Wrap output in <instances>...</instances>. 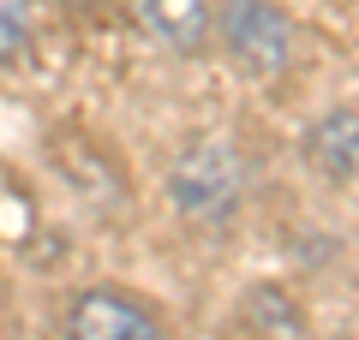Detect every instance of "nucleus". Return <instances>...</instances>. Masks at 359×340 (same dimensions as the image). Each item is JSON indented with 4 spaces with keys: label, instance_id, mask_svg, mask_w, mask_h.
<instances>
[{
    "label": "nucleus",
    "instance_id": "nucleus-1",
    "mask_svg": "<svg viewBox=\"0 0 359 340\" xmlns=\"http://www.w3.org/2000/svg\"><path fill=\"white\" fill-rule=\"evenodd\" d=\"M168 197L186 221L198 227H228L245 197V167L228 138H192L168 167Z\"/></svg>",
    "mask_w": 359,
    "mask_h": 340
},
{
    "label": "nucleus",
    "instance_id": "nucleus-2",
    "mask_svg": "<svg viewBox=\"0 0 359 340\" xmlns=\"http://www.w3.org/2000/svg\"><path fill=\"white\" fill-rule=\"evenodd\" d=\"M216 36H222V54L257 84L282 78L287 60H294V24H287V13L276 0H222Z\"/></svg>",
    "mask_w": 359,
    "mask_h": 340
},
{
    "label": "nucleus",
    "instance_id": "nucleus-3",
    "mask_svg": "<svg viewBox=\"0 0 359 340\" xmlns=\"http://www.w3.org/2000/svg\"><path fill=\"white\" fill-rule=\"evenodd\" d=\"M66 340H168V334L132 292L90 287V292H78L72 311H66Z\"/></svg>",
    "mask_w": 359,
    "mask_h": 340
},
{
    "label": "nucleus",
    "instance_id": "nucleus-4",
    "mask_svg": "<svg viewBox=\"0 0 359 340\" xmlns=\"http://www.w3.org/2000/svg\"><path fill=\"white\" fill-rule=\"evenodd\" d=\"M132 18L150 42H162L168 54H198L216 30L210 0H132Z\"/></svg>",
    "mask_w": 359,
    "mask_h": 340
},
{
    "label": "nucleus",
    "instance_id": "nucleus-5",
    "mask_svg": "<svg viewBox=\"0 0 359 340\" xmlns=\"http://www.w3.org/2000/svg\"><path fill=\"white\" fill-rule=\"evenodd\" d=\"M306 162L330 179H353L359 173V113H347V108L323 113L306 132Z\"/></svg>",
    "mask_w": 359,
    "mask_h": 340
},
{
    "label": "nucleus",
    "instance_id": "nucleus-6",
    "mask_svg": "<svg viewBox=\"0 0 359 340\" xmlns=\"http://www.w3.org/2000/svg\"><path fill=\"white\" fill-rule=\"evenodd\" d=\"M245 323L257 328V340H299V311L287 304L282 287H252L245 292Z\"/></svg>",
    "mask_w": 359,
    "mask_h": 340
},
{
    "label": "nucleus",
    "instance_id": "nucleus-7",
    "mask_svg": "<svg viewBox=\"0 0 359 340\" xmlns=\"http://www.w3.org/2000/svg\"><path fill=\"white\" fill-rule=\"evenodd\" d=\"M30 48V0H0V66Z\"/></svg>",
    "mask_w": 359,
    "mask_h": 340
},
{
    "label": "nucleus",
    "instance_id": "nucleus-8",
    "mask_svg": "<svg viewBox=\"0 0 359 340\" xmlns=\"http://www.w3.org/2000/svg\"><path fill=\"white\" fill-rule=\"evenodd\" d=\"M60 6H102V0H60Z\"/></svg>",
    "mask_w": 359,
    "mask_h": 340
}]
</instances>
